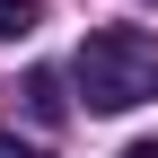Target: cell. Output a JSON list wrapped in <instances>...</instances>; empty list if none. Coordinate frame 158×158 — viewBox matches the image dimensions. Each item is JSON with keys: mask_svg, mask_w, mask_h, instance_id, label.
I'll return each mask as SVG.
<instances>
[{"mask_svg": "<svg viewBox=\"0 0 158 158\" xmlns=\"http://www.w3.org/2000/svg\"><path fill=\"white\" fill-rule=\"evenodd\" d=\"M0 158H44L35 141H18V132H0Z\"/></svg>", "mask_w": 158, "mask_h": 158, "instance_id": "cell-4", "label": "cell"}, {"mask_svg": "<svg viewBox=\"0 0 158 158\" xmlns=\"http://www.w3.org/2000/svg\"><path fill=\"white\" fill-rule=\"evenodd\" d=\"M79 97H88V114H132L158 97V35L149 27H97L88 44H79Z\"/></svg>", "mask_w": 158, "mask_h": 158, "instance_id": "cell-1", "label": "cell"}, {"mask_svg": "<svg viewBox=\"0 0 158 158\" xmlns=\"http://www.w3.org/2000/svg\"><path fill=\"white\" fill-rule=\"evenodd\" d=\"M44 27V0H0V44H27Z\"/></svg>", "mask_w": 158, "mask_h": 158, "instance_id": "cell-2", "label": "cell"}, {"mask_svg": "<svg viewBox=\"0 0 158 158\" xmlns=\"http://www.w3.org/2000/svg\"><path fill=\"white\" fill-rule=\"evenodd\" d=\"M27 106L53 123V114H62V79H53V70H35V79H27Z\"/></svg>", "mask_w": 158, "mask_h": 158, "instance_id": "cell-3", "label": "cell"}, {"mask_svg": "<svg viewBox=\"0 0 158 158\" xmlns=\"http://www.w3.org/2000/svg\"><path fill=\"white\" fill-rule=\"evenodd\" d=\"M123 158H158V132H149V141H132V149H123Z\"/></svg>", "mask_w": 158, "mask_h": 158, "instance_id": "cell-5", "label": "cell"}]
</instances>
